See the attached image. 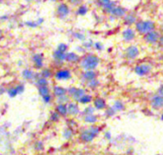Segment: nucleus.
Wrapping results in <instances>:
<instances>
[{
	"instance_id": "1",
	"label": "nucleus",
	"mask_w": 163,
	"mask_h": 155,
	"mask_svg": "<svg viewBox=\"0 0 163 155\" xmlns=\"http://www.w3.org/2000/svg\"><path fill=\"white\" fill-rule=\"evenodd\" d=\"M98 64H99V58L96 55L89 54L83 58L81 61V67L85 70H94L97 68Z\"/></svg>"
},
{
	"instance_id": "2",
	"label": "nucleus",
	"mask_w": 163,
	"mask_h": 155,
	"mask_svg": "<svg viewBox=\"0 0 163 155\" xmlns=\"http://www.w3.org/2000/svg\"><path fill=\"white\" fill-rule=\"evenodd\" d=\"M155 25L153 21L147 20V21H138L135 23V29L139 33L146 35V33L154 31Z\"/></svg>"
},
{
	"instance_id": "3",
	"label": "nucleus",
	"mask_w": 163,
	"mask_h": 155,
	"mask_svg": "<svg viewBox=\"0 0 163 155\" xmlns=\"http://www.w3.org/2000/svg\"><path fill=\"white\" fill-rule=\"evenodd\" d=\"M68 95L72 97L74 101L78 102L79 99L86 94L85 89H80V88H75V87H71L70 89H68Z\"/></svg>"
},
{
	"instance_id": "4",
	"label": "nucleus",
	"mask_w": 163,
	"mask_h": 155,
	"mask_svg": "<svg viewBox=\"0 0 163 155\" xmlns=\"http://www.w3.org/2000/svg\"><path fill=\"white\" fill-rule=\"evenodd\" d=\"M96 134L91 130V128H87V130H84L81 133H80V140L84 143H91L92 141H94V139L96 137Z\"/></svg>"
},
{
	"instance_id": "5",
	"label": "nucleus",
	"mask_w": 163,
	"mask_h": 155,
	"mask_svg": "<svg viewBox=\"0 0 163 155\" xmlns=\"http://www.w3.org/2000/svg\"><path fill=\"white\" fill-rule=\"evenodd\" d=\"M152 67L148 64H140V65H137L135 68V73L138 76H144V75L150 73Z\"/></svg>"
},
{
	"instance_id": "6",
	"label": "nucleus",
	"mask_w": 163,
	"mask_h": 155,
	"mask_svg": "<svg viewBox=\"0 0 163 155\" xmlns=\"http://www.w3.org/2000/svg\"><path fill=\"white\" fill-rule=\"evenodd\" d=\"M139 55V50L135 46H130L125 50V57L127 59H135Z\"/></svg>"
},
{
	"instance_id": "7",
	"label": "nucleus",
	"mask_w": 163,
	"mask_h": 155,
	"mask_svg": "<svg viewBox=\"0 0 163 155\" xmlns=\"http://www.w3.org/2000/svg\"><path fill=\"white\" fill-rule=\"evenodd\" d=\"M151 107L153 108L154 109H160L163 108V97L158 95V94H157V95H154L153 97H152L151 99Z\"/></svg>"
},
{
	"instance_id": "8",
	"label": "nucleus",
	"mask_w": 163,
	"mask_h": 155,
	"mask_svg": "<svg viewBox=\"0 0 163 155\" xmlns=\"http://www.w3.org/2000/svg\"><path fill=\"white\" fill-rule=\"evenodd\" d=\"M126 9H124L123 7L120 6H115L113 8H112L109 11L108 13H110L111 16H115V17H123L126 14Z\"/></svg>"
},
{
	"instance_id": "9",
	"label": "nucleus",
	"mask_w": 163,
	"mask_h": 155,
	"mask_svg": "<svg viewBox=\"0 0 163 155\" xmlns=\"http://www.w3.org/2000/svg\"><path fill=\"white\" fill-rule=\"evenodd\" d=\"M72 76L71 71L69 70H59L55 73V77L58 81H66Z\"/></svg>"
},
{
	"instance_id": "10",
	"label": "nucleus",
	"mask_w": 163,
	"mask_h": 155,
	"mask_svg": "<svg viewBox=\"0 0 163 155\" xmlns=\"http://www.w3.org/2000/svg\"><path fill=\"white\" fill-rule=\"evenodd\" d=\"M159 33L157 31H153V32H150L145 35V37H144V39H145L146 42L150 43V44H155L157 42H158L159 40Z\"/></svg>"
},
{
	"instance_id": "11",
	"label": "nucleus",
	"mask_w": 163,
	"mask_h": 155,
	"mask_svg": "<svg viewBox=\"0 0 163 155\" xmlns=\"http://www.w3.org/2000/svg\"><path fill=\"white\" fill-rule=\"evenodd\" d=\"M56 13H57V16L59 18H65L68 16V14L70 13V9L68 7L67 4L65 3H61L58 7L57 10H56Z\"/></svg>"
},
{
	"instance_id": "12",
	"label": "nucleus",
	"mask_w": 163,
	"mask_h": 155,
	"mask_svg": "<svg viewBox=\"0 0 163 155\" xmlns=\"http://www.w3.org/2000/svg\"><path fill=\"white\" fill-rule=\"evenodd\" d=\"M68 108V114L71 116H75L79 113V107L77 103H74V102H70V103L67 104Z\"/></svg>"
},
{
	"instance_id": "13",
	"label": "nucleus",
	"mask_w": 163,
	"mask_h": 155,
	"mask_svg": "<svg viewBox=\"0 0 163 155\" xmlns=\"http://www.w3.org/2000/svg\"><path fill=\"white\" fill-rule=\"evenodd\" d=\"M33 62L36 69L43 68V55L41 54H35L33 55Z\"/></svg>"
},
{
	"instance_id": "14",
	"label": "nucleus",
	"mask_w": 163,
	"mask_h": 155,
	"mask_svg": "<svg viewBox=\"0 0 163 155\" xmlns=\"http://www.w3.org/2000/svg\"><path fill=\"white\" fill-rule=\"evenodd\" d=\"M97 3L101 8H103L106 12H109L112 8L115 7V3L112 0H97Z\"/></svg>"
},
{
	"instance_id": "15",
	"label": "nucleus",
	"mask_w": 163,
	"mask_h": 155,
	"mask_svg": "<svg viewBox=\"0 0 163 155\" xmlns=\"http://www.w3.org/2000/svg\"><path fill=\"white\" fill-rule=\"evenodd\" d=\"M122 36H123V39L125 41H127V42H130V41L135 39V32L134 30H132L131 28H128V29H126L122 32Z\"/></svg>"
},
{
	"instance_id": "16",
	"label": "nucleus",
	"mask_w": 163,
	"mask_h": 155,
	"mask_svg": "<svg viewBox=\"0 0 163 155\" xmlns=\"http://www.w3.org/2000/svg\"><path fill=\"white\" fill-rule=\"evenodd\" d=\"M94 107L96 109H104L107 107L106 105V101L101 97H96L94 99Z\"/></svg>"
},
{
	"instance_id": "17",
	"label": "nucleus",
	"mask_w": 163,
	"mask_h": 155,
	"mask_svg": "<svg viewBox=\"0 0 163 155\" xmlns=\"http://www.w3.org/2000/svg\"><path fill=\"white\" fill-rule=\"evenodd\" d=\"M52 92H54V95L56 98H58L60 96L66 95V94L68 93V90L61 86H55L54 88V89H52Z\"/></svg>"
},
{
	"instance_id": "18",
	"label": "nucleus",
	"mask_w": 163,
	"mask_h": 155,
	"mask_svg": "<svg viewBox=\"0 0 163 155\" xmlns=\"http://www.w3.org/2000/svg\"><path fill=\"white\" fill-rule=\"evenodd\" d=\"M82 78H83V80L88 83L90 81L94 80V79H96V74L94 70H85L82 74Z\"/></svg>"
},
{
	"instance_id": "19",
	"label": "nucleus",
	"mask_w": 163,
	"mask_h": 155,
	"mask_svg": "<svg viewBox=\"0 0 163 155\" xmlns=\"http://www.w3.org/2000/svg\"><path fill=\"white\" fill-rule=\"evenodd\" d=\"M55 111L57 112L60 116H66L68 114L67 104H57V106L55 107Z\"/></svg>"
},
{
	"instance_id": "20",
	"label": "nucleus",
	"mask_w": 163,
	"mask_h": 155,
	"mask_svg": "<svg viewBox=\"0 0 163 155\" xmlns=\"http://www.w3.org/2000/svg\"><path fill=\"white\" fill-rule=\"evenodd\" d=\"M52 57L57 62H63L66 61V52H61L57 50H55L52 54Z\"/></svg>"
},
{
	"instance_id": "21",
	"label": "nucleus",
	"mask_w": 163,
	"mask_h": 155,
	"mask_svg": "<svg viewBox=\"0 0 163 155\" xmlns=\"http://www.w3.org/2000/svg\"><path fill=\"white\" fill-rule=\"evenodd\" d=\"M136 23V16L134 13H128L125 14L124 16V24H126L128 26L135 24Z\"/></svg>"
},
{
	"instance_id": "22",
	"label": "nucleus",
	"mask_w": 163,
	"mask_h": 155,
	"mask_svg": "<svg viewBox=\"0 0 163 155\" xmlns=\"http://www.w3.org/2000/svg\"><path fill=\"white\" fill-rule=\"evenodd\" d=\"M21 74H22V77H23L25 80H33L35 77V73L30 69H25L22 71Z\"/></svg>"
},
{
	"instance_id": "23",
	"label": "nucleus",
	"mask_w": 163,
	"mask_h": 155,
	"mask_svg": "<svg viewBox=\"0 0 163 155\" xmlns=\"http://www.w3.org/2000/svg\"><path fill=\"white\" fill-rule=\"evenodd\" d=\"M66 61L69 63H77L79 61V56L75 52H68L66 54Z\"/></svg>"
},
{
	"instance_id": "24",
	"label": "nucleus",
	"mask_w": 163,
	"mask_h": 155,
	"mask_svg": "<svg viewBox=\"0 0 163 155\" xmlns=\"http://www.w3.org/2000/svg\"><path fill=\"white\" fill-rule=\"evenodd\" d=\"M37 90H38V93L41 97L46 96L50 94V89H49L48 86H43V87H37Z\"/></svg>"
},
{
	"instance_id": "25",
	"label": "nucleus",
	"mask_w": 163,
	"mask_h": 155,
	"mask_svg": "<svg viewBox=\"0 0 163 155\" xmlns=\"http://www.w3.org/2000/svg\"><path fill=\"white\" fill-rule=\"evenodd\" d=\"M92 101H93V97L91 96L90 94H85V95H83L80 99H79L78 103H80L82 105H87V104H90Z\"/></svg>"
},
{
	"instance_id": "26",
	"label": "nucleus",
	"mask_w": 163,
	"mask_h": 155,
	"mask_svg": "<svg viewBox=\"0 0 163 155\" xmlns=\"http://www.w3.org/2000/svg\"><path fill=\"white\" fill-rule=\"evenodd\" d=\"M42 22H43V18H39V19L36 21H27L25 23V25L30 28H36L37 26L42 24Z\"/></svg>"
},
{
	"instance_id": "27",
	"label": "nucleus",
	"mask_w": 163,
	"mask_h": 155,
	"mask_svg": "<svg viewBox=\"0 0 163 155\" xmlns=\"http://www.w3.org/2000/svg\"><path fill=\"white\" fill-rule=\"evenodd\" d=\"M73 135H74V131H73V130H72V128H66L65 130H63L62 136L64 137V139L70 140V139H72V137H73Z\"/></svg>"
},
{
	"instance_id": "28",
	"label": "nucleus",
	"mask_w": 163,
	"mask_h": 155,
	"mask_svg": "<svg viewBox=\"0 0 163 155\" xmlns=\"http://www.w3.org/2000/svg\"><path fill=\"white\" fill-rule=\"evenodd\" d=\"M84 121L88 124H94L97 121V117L94 114H89L84 116Z\"/></svg>"
},
{
	"instance_id": "29",
	"label": "nucleus",
	"mask_w": 163,
	"mask_h": 155,
	"mask_svg": "<svg viewBox=\"0 0 163 155\" xmlns=\"http://www.w3.org/2000/svg\"><path fill=\"white\" fill-rule=\"evenodd\" d=\"M7 93H8L9 97H11V98H14V97H16L17 95H19L16 87H12V88H10L8 90H7Z\"/></svg>"
},
{
	"instance_id": "30",
	"label": "nucleus",
	"mask_w": 163,
	"mask_h": 155,
	"mask_svg": "<svg viewBox=\"0 0 163 155\" xmlns=\"http://www.w3.org/2000/svg\"><path fill=\"white\" fill-rule=\"evenodd\" d=\"M49 82H48V79L44 78V77H39L37 78L35 80V85L36 87H43V86H48Z\"/></svg>"
},
{
	"instance_id": "31",
	"label": "nucleus",
	"mask_w": 163,
	"mask_h": 155,
	"mask_svg": "<svg viewBox=\"0 0 163 155\" xmlns=\"http://www.w3.org/2000/svg\"><path fill=\"white\" fill-rule=\"evenodd\" d=\"M113 108H115V109H116V111L117 112V111H123L124 108H125V106H124V104H123L120 100H116V101L115 102V104H113Z\"/></svg>"
},
{
	"instance_id": "32",
	"label": "nucleus",
	"mask_w": 163,
	"mask_h": 155,
	"mask_svg": "<svg viewBox=\"0 0 163 155\" xmlns=\"http://www.w3.org/2000/svg\"><path fill=\"white\" fill-rule=\"evenodd\" d=\"M57 103L58 104H68L70 103V96L69 95H63L57 98Z\"/></svg>"
},
{
	"instance_id": "33",
	"label": "nucleus",
	"mask_w": 163,
	"mask_h": 155,
	"mask_svg": "<svg viewBox=\"0 0 163 155\" xmlns=\"http://www.w3.org/2000/svg\"><path fill=\"white\" fill-rule=\"evenodd\" d=\"M40 76L44 78H50L52 76V70L50 69H43L40 73Z\"/></svg>"
},
{
	"instance_id": "34",
	"label": "nucleus",
	"mask_w": 163,
	"mask_h": 155,
	"mask_svg": "<svg viewBox=\"0 0 163 155\" xmlns=\"http://www.w3.org/2000/svg\"><path fill=\"white\" fill-rule=\"evenodd\" d=\"M87 13H88V8H87L86 6L82 5V6H79V7H78L77 12V13L78 14V16H85V14H86Z\"/></svg>"
},
{
	"instance_id": "35",
	"label": "nucleus",
	"mask_w": 163,
	"mask_h": 155,
	"mask_svg": "<svg viewBox=\"0 0 163 155\" xmlns=\"http://www.w3.org/2000/svg\"><path fill=\"white\" fill-rule=\"evenodd\" d=\"M87 85H88V87L90 89H96L98 86H99V81H98L97 79L96 78V79H94V80L87 83Z\"/></svg>"
},
{
	"instance_id": "36",
	"label": "nucleus",
	"mask_w": 163,
	"mask_h": 155,
	"mask_svg": "<svg viewBox=\"0 0 163 155\" xmlns=\"http://www.w3.org/2000/svg\"><path fill=\"white\" fill-rule=\"evenodd\" d=\"M94 111H96V108L94 107H92V106H89V107L85 108V109L83 111V114L85 115H89V114H94Z\"/></svg>"
},
{
	"instance_id": "37",
	"label": "nucleus",
	"mask_w": 163,
	"mask_h": 155,
	"mask_svg": "<svg viewBox=\"0 0 163 155\" xmlns=\"http://www.w3.org/2000/svg\"><path fill=\"white\" fill-rule=\"evenodd\" d=\"M116 113V109L113 108V107L112 108H108L105 111V114H106V116H107V117H113V116H115Z\"/></svg>"
},
{
	"instance_id": "38",
	"label": "nucleus",
	"mask_w": 163,
	"mask_h": 155,
	"mask_svg": "<svg viewBox=\"0 0 163 155\" xmlns=\"http://www.w3.org/2000/svg\"><path fill=\"white\" fill-rule=\"evenodd\" d=\"M59 119H60V115L55 111L51 113V116H50L51 121H52V122H57V121H59Z\"/></svg>"
},
{
	"instance_id": "39",
	"label": "nucleus",
	"mask_w": 163,
	"mask_h": 155,
	"mask_svg": "<svg viewBox=\"0 0 163 155\" xmlns=\"http://www.w3.org/2000/svg\"><path fill=\"white\" fill-rule=\"evenodd\" d=\"M56 50L61 51V52H66L68 51V45L64 44V43H60L57 46V49H56Z\"/></svg>"
},
{
	"instance_id": "40",
	"label": "nucleus",
	"mask_w": 163,
	"mask_h": 155,
	"mask_svg": "<svg viewBox=\"0 0 163 155\" xmlns=\"http://www.w3.org/2000/svg\"><path fill=\"white\" fill-rule=\"evenodd\" d=\"M35 149L36 150H42L44 149V145H43V143L41 142V141H37L35 144Z\"/></svg>"
},
{
	"instance_id": "41",
	"label": "nucleus",
	"mask_w": 163,
	"mask_h": 155,
	"mask_svg": "<svg viewBox=\"0 0 163 155\" xmlns=\"http://www.w3.org/2000/svg\"><path fill=\"white\" fill-rule=\"evenodd\" d=\"M42 101H43V103H45V104L51 103V101H52V95H51V94H49V95L43 96L42 97Z\"/></svg>"
},
{
	"instance_id": "42",
	"label": "nucleus",
	"mask_w": 163,
	"mask_h": 155,
	"mask_svg": "<svg viewBox=\"0 0 163 155\" xmlns=\"http://www.w3.org/2000/svg\"><path fill=\"white\" fill-rule=\"evenodd\" d=\"M16 89L18 90V93L21 94V93H23L24 92V90H25V86L24 85H22V84H19V85H17L16 86Z\"/></svg>"
},
{
	"instance_id": "43",
	"label": "nucleus",
	"mask_w": 163,
	"mask_h": 155,
	"mask_svg": "<svg viewBox=\"0 0 163 155\" xmlns=\"http://www.w3.org/2000/svg\"><path fill=\"white\" fill-rule=\"evenodd\" d=\"M94 47L96 49L97 51H101V50H103V45H102L101 43L99 42H97L96 44H94Z\"/></svg>"
},
{
	"instance_id": "44",
	"label": "nucleus",
	"mask_w": 163,
	"mask_h": 155,
	"mask_svg": "<svg viewBox=\"0 0 163 155\" xmlns=\"http://www.w3.org/2000/svg\"><path fill=\"white\" fill-rule=\"evenodd\" d=\"M75 37H77V39H80V40H84L85 39V36L82 35V33H78V32H77V33H74V35Z\"/></svg>"
},
{
	"instance_id": "45",
	"label": "nucleus",
	"mask_w": 163,
	"mask_h": 155,
	"mask_svg": "<svg viewBox=\"0 0 163 155\" xmlns=\"http://www.w3.org/2000/svg\"><path fill=\"white\" fill-rule=\"evenodd\" d=\"M104 137L107 139V140H111V138H112V135H111V132L110 131H106L105 133H104Z\"/></svg>"
},
{
	"instance_id": "46",
	"label": "nucleus",
	"mask_w": 163,
	"mask_h": 155,
	"mask_svg": "<svg viewBox=\"0 0 163 155\" xmlns=\"http://www.w3.org/2000/svg\"><path fill=\"white\" fill-rule=\"evenodd\" d=\"M157 94L158 95H160V96H162L163 97V84L159 87V89H158V90H157Z\"/></svg>"
},
{
	"instance_id": "47",
	"label": "nucleus",
	"mask_w": 163,
	"mask_h": 155,
	"mask_svg": "<svg viewBox=\"0 0 163 155\" xmlns=\"http://www.w3.org/2000/svg\"><path fill=\"white\" fill-rule=\"evenodd\" d=\"M70 2L74 5H77L78 3L80 2V0H70Z\"/></svg>"
},
{
	"instance_id": "48",
	"label": "nucleus",
	"mask_w": 163,
	"mask_h": 155,
	"mask_svg": "<svg viewBox=\"0 0 163 155\" xmlns=\"http://www.w3.org/2000/svg\"><path fill=\"white\" fill-rule=\"evenodd\" d=\"M5 92H6V89L3 88V87L0 86V95H2L3 93H5Z\"/></svg>"
},
{
	"instance_id": "49",
	"label": "nucleus",
	"mask_w": 163,
	"mask_h": 155,
	"mask_svg": "<svg viewBox=\"0 0 163 155\" xmlns=\"http://www.w3.org/2000/svg\"><path fill=\"white\" fill-rule=\"evenodd\" d=\"M159 44L161 45V46H163V35H161L160 37H159V40H158Z\"/></svg>"
},
{
	"instance_id": "50",
	"label": "nucleus",
	"mask_w": 163,
	"mask_h": 155,
	"mask_svg": "<svg viewBox=\"0 0 163 155\" xmlns=\"http://www.w3.org/2000/svg\"><path fill=\"white\" fill-rule=\"evenodd\" d=\"M2 35H3V33H2V31H1V30H0V38H1V37H2Z\"/></svg>"
},
{
	"instance_id": "51",
	"label": "nucleus",
	"mask_w": 163,
	"mask_h": 155,
	"mask_svg": "<svg viewBox=\"0 0 163 155\" xmlns=\"http://www.w3.org/2000/svg\"><path fill=\"white\" fill-rule=\"evenodd\" d=\"M161 120L163 121V113H162V114H161Z\"/></svg>"
},
{
	"instance_id": "52",
	"label": "nucleus",
	"mask_w": 163,
	"mask_h": 155,
	"mask_svg": "<svg viewBox=\"0 0 163 155\" xmlns=\"http://www.w3.org/2000/svg\"><path fill=\"white\" fill-rule=\"evenodd\" d=\"M25 1H27V2H31L32 0H25Z\"/></svg>"
},
{
	"instance_id": "53",
	"label": "nucleus",
	"mask_w": 163,
	"mask_h": 155,
	"mask_svg": "<svg viewBox=\"0 0 163 155\" xmlns=\"http://www.w3.org/2000/svg\"><path fill=\"white\" fill-rule=\"evenodd\" d=\"M51 1H55V0H51Z\"/></svg>"
},
{
	"instance_id": "54",
	"label": "nucleus",
	"mask_w": 163,
	"mask_h": 155,
	"mask_svg": "<svg viewBox=\"0 0 163 155\" xmlns=\"http://www.w3.org/2000/svg\"><path fill=\"white\" fill-rule=\"evenodd\" d=\"M162 29H163V26H162Z\"/></svg>"
},
{
	"instance_id": "55",
	"label": "nucleus",
	"mask_w": 163,
	"mask_h": 155,
	"mask_svg": "<svg viewBox=\"0 0 163 155\" xmlns=\"http://www.w3.org/2000/svg\"><path fill=\"white\" fill-rule=\"evenodd\" d=\"M157 155H159V154H157Z\"/></svg>"
}]
</instances>
